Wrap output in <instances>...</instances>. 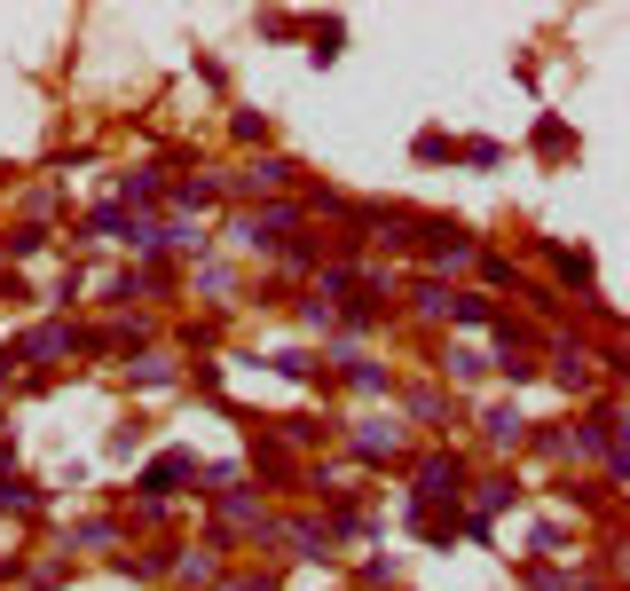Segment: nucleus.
<instances>
[{
    "instance_id": "obj_1",
    "label": "nucleus",
    "mask_w": 630,
    "mask_h": 591,
    "mask_svg": "<svg viewBox=\"0 0 630 591\" xmlns=\"http://www.w3.org/2000/svg\"><path fill=\"white\" fill-rule=\"evenodd\" d=\"M300 221H308V206H292V198H268L260 213H237V221H229V237H237L244 252H277L284 237H300Z\"/></svg>"
},
{
    "instance_id": "obj_2",
    "label": "nucleus",
    "mask_w": 630,
    "mask_h": 591,
    "mask_svg": "<svg viewBox=\"0 0 630 591\" xmlns=\"http://www.w3.org/2000/svg\"><path fill=\"white\" fill-rule=\"evenodd\" d=\"M410 504H449V513H458L466 504V458L458 450H426L418 473H410Z\"/></svg>"
},
{
    "instance_id": "obj_3",
    "label": "nucleus",
    "mask_w": 630,
    "mask_h": 591,
    "mask_svg": "<svg viewBox=\"0 0 630 591\" xmlns=\"http://www.w3.org/2000/svg\"><path fill=\"white\" fill-rule=\"evenodd\" d=\"M292 182H300V158H244L221 190H237V198H277V190H292Z\"/></svg>"
},
{
    "instance_id": "obj_4",
    "label": "nucleus",
    "mask_w": 630,
    "mask_h": 591,
    "mask_svg": "<svg viewBox=\"0 0 630 591\" xmlns=\"http://www.w3.org/2000/svg\"><path fill=\"white\" fill-rule=\"evenodd\" d=\"M410 244H426L433 269H458V261H473V252H481L466 221H426V213H418V237H410Z\"/></svg>"
},
{
    "instance_id": "obj_5",
    "label": "nucleus",
    "mask_w": 630,
    "mask_h": 591,
    "mask_svg": "<svg viewBox=\"0 0 630 591\" xmlns=\"http://www.w3.org/2000/svg\"><path fill=\"white\" fill-rule=\"evenodd\" d=\"M354 458H363V465H394L402 458V427H394V418H354Z\"/></svg>"
},
{
    "instance_id": "obj_6",
    "label": "nucleus",
    "mask_w": 630,
    "mask_h": 591,
    "mask_svg": "<svg viewBox=\"0 0 630 591\" xmlns=\"http://www.w3.org/2000/svg\"><path fill=\"white\" fill-rule=\"evenodd\" d=\"M198 473H206V465H198L190 450H166V458H158V465L142 473V504H166L173 489H182V481H198Z\"/></svg>"
},
{
    "instance_id": "obj_7",
    "label": "nucleus",
    "mask_w": 630,
    "mask_h": 591,
    "mask_svg": "<svg viewBox=\"0 0 630 591\" xmlns=\"http://www.w3.org/2000/svg\"><path fill=\"white\" fill-rule=\"evenodd\" d=\"M56 355H71V323H40V331H24V340L9 348V371H17V363H56Z\"/></svg>"
},
{
    "instance_id": "obj_8",
    "label": "nucleus",
    "mask_w": 630,
    "mask_h": 591,
    "mask_svg": "<svg viewBox=\"0 0 630 591\" xmlns=\"http://www.w3.org/2000/svg\"><path fill=\"white\" fill-rule=\"evenodd\" d=\"M481 442H489V450H520V442H528L520 402H489V410H481Z\"/></svg>"
},
{
    "instance_id": "obj_9",
    "label": "nucleus",
    "mask_w": 630,
    "mask_h": 591,
    "mask_svg": "<svg viewBox=\"0 0 630 591\" xmlns=\"http://www.w3.org/2000/svg\"><path fill=\"white\" fill-rule=\"evenodd\" d=\"M466 497H473V529H489L504 504H520V481H512V473H489V481H473Z\"/></svg>"
},
{
    "instance_id": "obj_10",
    "label": "nucleus",
    "mask_w": 630,
    "mask_h": 591,
    "mask_svg": "<svg viewBox=\"0 0 630 591\" xmlns=\"http://www.w3.org/2000/svg\"><path fill=\"white\" fill-rule=\"evenodd\" d=\"M119 206L134 213V206H166V166H134V174L119 182Z\"/></svg>"
},
{
    "instance_id": "obj_11",
    "label": "nucleus",
    "mask_w": 630,
    "mask_h": 591,
    "mask_svg": "<svg viewBox=\"0 0 630 591\" xmlns=\"http://www.w3.org/2000/svg\"><path fill=\"white\" fill-rule=\"evenodd\" d=\"M0 513H17V521L48 513V489H40V481H9V473H0Z\"/></svg>"
},
{
    "instance_id": "obj_12",
    "label": "nucleus",
    "mask_w": 630,
    "mask_h": 591,
    "mask_svg": "<svg viewBox=\"0 0 630 591\" xmlns=\"http://www.w3.org/2000/svg\"><path fill=\"white\" fill-rule=\"evenodd\" d=\"M134 221H142V213H127V206H96V213L79 221V237H111V244H127V237H134Z\"/></svg>"
},
{
    "instance_id": "obj_13",
    "label": "nucleus",
    "mask_w": 630,
    "mask_h": 591,
    "mask_svg": "<svg viewBox=\"0 0 630 591\" xmlns=\"http://www.w3.org/2000/svg\"><path fill=\"white\" fill-rule=\"evenodd\" d=\"M552 363H560V387H576V394H583V387H591V348H583V340H576V331H568V340H560V348H552Z\"/></svg>"
},
{
    "instance_id": "obj_14",
    "label": "nucleus",
    "mask_w": 630,
    "mask_h": 591,
    "mask_svg": "<svg viewBox=\"0 0 630 591\" xmlns=\"http://www.w3.org/2000/svg\"><path fill=\"white\" fill-rule=\"evenodd\" d=\"M402 402H410V418H418V427H449V418H458V402H449L441 387H410Z\"/></svg>"
},
{
    "instance_id": "obj_15",
    "label": "nucleus",
    "mask_w": 630,
    "mask_h": 591,
    "mask_svg": "<svg viewBox=\"0 0 630 591\" xmlns=\"http://www.w3.org/2000/svg\"><path fill=\"white\" fill-rule=\"evenodd\" d=\"M308 56H316V63L331 71V63L347 56V24H339V17H323V24H308Z\"/></svg>"
},
{
    "instance_id": "obj_16",
    "label": "nucleus",
    "mask_w": 630,
    "mask_h": 591,
    "mask_svg": "<svg viewBox=\"0 0 630 591\" xmlns=\"http://www.w3.org/2000/svg\"><path fill=\"white\" fill-rule=\"evenodd\" d=\"M339 363H347V387H354V394H387V387H394V371L371 363V355H339Z\"/></svg>"
},
{
    "instance_id": "obj_17",
    "label": "nucleus",
    "mask_w": 630,
    "mask_h": 591,
    "mask_svg": "<svg viewBox=\"0 0 630 591\" xmlns=\"http://www.w3.org/2000/svg\"><path fill=\"white\" fill-rule=\"evenodd\" d=\"M441 379L481 387V379H489V355H481V348H449V355H441Z\"/></svg>"
},
{
    "instance_id": "obj_18",
    "label": "nucleus",
    "mask_w": 630,
    "mask_h": 591,
    "mask_svg": "<svg viewBox=\"0 0 630 591\" xmlns=\"http://www.w3.org/2000/svg\"><path fill=\"white\" fill-rule=\"evenodd\" d=\"M127 371H134V387H142V394H158V387L182 379V363H173V355H142V363H127Z\"/></svg>"
},
{
    "instance_id": "obj_19",
    "label": "nucleus",
    "mask_w": 630,
    "mask_h": 591,
    "mask_svg": "<svg viewBox=\"0 0 630 591\" xmlns=\"http://www.w3.org/2000/svg\"><path fill=\"white\" fill-rule=\"evenodd\" d=\"M410 315H426V323L449 315V284H441V277H418V284H410Z\"/></svg>"
},
{
    "instance_id": "obj_20",
    "label": "nucleus",
    "mask_w": 630,
    "mask_h": 591,
    "mask_svg": "<svg viewBox=\"0 0 630 591\" xmlns=\"http://www.w3.org/2000/svg\"><path fill=\"white\" fill-rule=\"evenodd\" d=\"M544 261L560 284H591V252H568V244H544Z\"/></svg>"
},
{
    "instance_id": "obj_21",
    "label": "nucleus",
    "mask_w": 630,
    "mask_h": 591,
    "mask_svg": "<svg viewBox=\"0 0 630 591\" xmlns=\"http://www.w3.org/2000/svg\"><path fill=\"white\" fill-rule=\"evenodd\" d=\"M252 473H268V481H292L300 465H292V458H284L277 442H268V434H252Z\"/></svg>"
},
{
    "instance_id": "obj_22",
    "label": "nucleus",
    "mask_w": 630,
    "mask_h": 591,
    "mask_svg": "<svg viewBox=\"0 0 630 591\" xmlns=\"http://www.w3.org/2000/svg\"><path fill=\"white\" fill-rule=\"evenodd\" d=\"M449 315L481 331V323H497V300H489V292H449Z\"/></svg>"
},
{
    "instance_id": "obj_23",
    "label": "nucleus",
    "mask_w": 630,
    "mask_h": 591,
    "mask_svg": "<svg viewBox=\"0 0 630 591\" xmlns=\"http://www.w3.org/2000/svg\"><path fill=\"white\" fill-rule=\"evenodd\" d=\"M268 371H284V379H300V387H308V379H323V363H316L308 348H277V355H268Z\"/></svg>"
},
{
    "instance_id": "obj_24",
    "label": "nucleus",
    "mask_w": 630,
    "mask_h": 591,
    "mask_svg": "<svg viewBox=\"0 0 630 591\" xmlns=\"http://www.w3.org/2000/svg\"><path fill=\"white\" fill-rule=\"evenodd\" d=\"M536 150H544V158H568V150H576L568 119H544V127H536Z\"/></svg>"
},
{
    "instance_id": "obj_25",
    "label": "nucleus",
    "mask_w": 630,
    "mask_h": 591,
    "mask_svg": "<svg viewBox=\"0 0 630 591\" xmlns=\"http://www.w3.org/2000/svg\"><path fill=\"white\" fill-rule=\"evenodd\" d=\"M277 434H284V442H300V450H308V442H323V434H331V427H323V418H277Z\"/></svg>"
},
{
    "instance_id": "obj_26",
    "label": "nucleus",
    "mask_w": 630,
    "mask_h": 591,
    "mask_svg": "<svg viewBox=\"0 0 630 591\" xmlns=\"http://www.w3.org/2000/svg\"><path fill=\"white\" fill-rule=\"evenodd\" d=\"M40 244H48V229H40V221H24V229H9V244H0V252H17V261H32Z\"/></svg>"
},
{
    "instance_id": "obj_27",
    "label": "nucleus",
    "mask_w": 630,
    "mask_h": 591,
    "mask_svg": "<svg viewBox=\"0 0 630 591\" xmlns=\"http://www.w3.org/2000/svg\"><path fill=\"white\" fill-rule=\"evenodd\" d=\"M150 442V427H142V418H127V427H111V458H134Z\"/></svg>"
},
{
    "instance_id": "obj_28",
    "label": "nucleus",
    "mask_w": 630,
    "mask_h": 591,
    "mask_svg": "<svg viewBox=\"0 0 630 591\" xmlns=\"http://www.w3.org/2000/svg\"><path fill=\"white\" fill-rule=\"evenodd\" d=\"M418 158H426V166H441V158H458V142H449L441 127H426V134H418Z\"/></svg>"
},
{
    "instance_id": "obj_29",
    "label": "nucleus",
    "mask_w": 630,
    "mask_h": 591,
    "mask_svg": "<svg viewBox=\"0 0 630 591\" xmlns=\"http://www.w3.org/2000/svg\"><path fill=\"white\" fill-rule=\"evenodd\" d=\"M111 537H119V521H79V529H71V544H87V552L111 544Z\"/></svg>"
},
{
    "instance_id": "obj_30",
    "label": "nucleus",
    "mask_w": 630,
    "mask_h": 591,
    "mask_svg": "<svg viewBox=\"0 0 630 591\" xmlns=\"http://www.w3.org/2000/svg\"><path fill=\"white\" fill-rule=\"evenodd\" d=\"M394 575H402V560H394V552H379V560H363V583H371V591H379V583H394Z\"/></svg>"
},
{
    "instance_id": "obj_31",
    "label": "nucleus",
    "mask_w": 630,
    "mask_h": 591,
    "mask_svg": "<svg viewBox=\"0 0 630 591\" xmlns=\"http://www.w3.org/2000/svg\"><path fill=\"white\" fill-rule=\"evenodd\" d=\"M458 158H466V166H481V174H489V166H504V150H497V142H466Z\"/></svg>"
},
{
    "instance_id": "obj_32",
    "label": "nucleus",
    "mask_w": 630,
    "mask_h": 591,
    "mask_svg": "<svg viewBox=\"0 0 630 591\" xmlns=\"http://www.w3.org/2000/svg\"><path fill=\"white\" fill-rule=\"evenodd\" d=\"M237 142H268V111H237Z\"/></svg>"
},
{
    "instance_id": "obj_33",
    "label": "nucleus",
    "mask_w": 630,
    "mask_h": 591,
    "mask_svg": "<svg viewBox=\"0 0 630 591\" xmlns=\"http://www.w3.org/2000/svg\"><path fill=\"white\" fill-rule=\"evenodd\" d=\"M198 292H213V300H229V292H237V277H229V269H198Z\"/></svg>"
},
{
    "instance_id": "obj_34",
    "label": "nucleus",
    "mask_w": 630,
    "mask_h": 591,
    "mask_svg": "<svg viewBox=\"0 0 630 591\" xmlns=\"http://www.w3.org/2000/svg\"><path fill=\"white\" fill-rule=\"evenodd\" d=\"M221 591H277V575H237V583H221Z\"/></svg>"
}]
</instances>
